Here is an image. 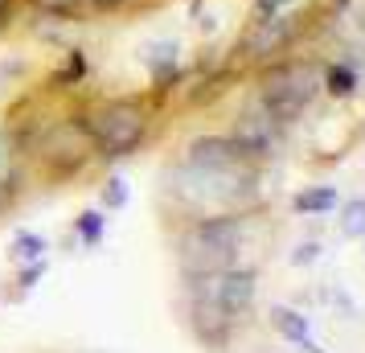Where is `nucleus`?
<instances>
[{
	"instance_id": "f257e3e1",
	"label": "nucleus",
	"mask_w": 365,
	"mask_h": 353,
	"mask_svg": "<svg viewBox=\"0 0 365 353\" xmlns=\"http://www.w3.org/2000/svg\"><path fill=\"white\" fill-rule=\"evenodd\" d=\"M263 168L250 160L234 165H177L165 173V198L173 202L177 218H214V214H255L259 205Z\"/></svg>"
},
{
	"instance_id": "f03ea898",
	"label": "nucleus",
	"mask_w": 365,
	"mask_h": 353,
	"mask_svg": "<svg viewBox=\"0 0 365 353\" xmlns=\"http://www.w3.org/2000/svg\"><path fill=\"white\" fill-rule=\"evenodd\" d=\"M74 111L91 135L95 160L111 165V160H123V156H132L135 148L148 144L160 103L152 95H103V99L78 103Z\"/></svg>"
},
{
	"instance_id": "7ed1b4c3",
	"label": "nucleus",
	"mask_w": 365,
	"mask_h": 353,
	"mask_svg": "<svg viewBox=\"0 0 365 353\" xmlns=\"http://www.w3.org/2000/svg\"><path fill=\"white\" fill-rule=\"evenodd\" d=\"M316 99H320V62L316 58L287 53V58H275V62L255 70L250 103L283 128H292L296 119L308 116Z\"/></svg>"
},
{
	"instance_id": "20e7f679",
	"label": "nucleus",
	"mask_w": 365,
	"mask_h": 353,
	"mask_svg": "<svg viewBox=\"0 0 365 353\" xmlns=\"http://www.w3.org/2000/svg\"><path fill=\"white\" fill-rule=\"evenodd\" d=\"M250 235V214H214L189 218L177 230V267L181 275H214L242 263V247Z\"/></svg>"
},
{
	"instance_id": "39448f33",
	"label": "nucleus",
	"mask_w": 365,
	"mask_h": 353,
	"mask_svg": "<svg viewBox=\"0 0 365 353\" xmlns=\"http://www.w3.org/2000/svg\"><path fill=\"white\" fill-rule=\"evenodd\" d=\"M320 17V9H308V13H283L275 21H259V25H247V34L234 41V62L242 70H259L267 62H275V58H287V53H296V46L308 37V29L316 25Z\"/></svg>"
},
{
	"instance_id": "423d86ee",
	"label": "nucleus",
	"mask_w": 365,
	"mask_h": 353,
	"mask_svg": "<svg viewBox=\"0 0 365 353\" xmlns=\"http://www.w3.org/2000/svg\"><path fill=\"white\" fill-rule=\"evenodd\" d=\"M185 280V312H189V324H193V337L210 349H222L234 337V324L238 320L217 304L214 287H210V275H181Z\"/></svg>"
},
{
	"instance_id": "0eeeda50",
	"label": "nucleus",
	"mask_w": 365,
	"mask_h": 353,
	"mask_svg": "<svg viewBox=\"0 0 365 353\" xmlns=\"http://www.w3.org/2000/svg\"><path fill=\"white\" fill-rule=\"evenodd\" d=\"M226 135L234 140V148L242 152L250 165L263 168L267 160H275V156H279L287 128H283V123H275L267 111H259V107L247 99V107L234 116V123H230V132H226Z\"/></svg>"
},
{
	"instance_id": "6e6552de",
	"label": "nucleus",
	"mask_w": 365,
	"mask_h": 353,
	"mask_svg": "<svg viewBox=\"0 0 365 353\" xmlns=\"http://www.w3.org/2000/svg\"><path fill=\"white\" fill-rule=\"evenodd\" d=\"M144 70H148V95L156 103H165L168 95H177L189 78L185 70V58H181V46L173 37H160L144 50Z\"/></svg>"
},
{
	"instance_id": "1a4fd4ad",
	"label": "nucleus",
	"mask_w": 365,
	"mask_h": 353,
	"mask_svg": "<svg viewBox=\"0 0 365 353\" xmlns=\"http://www.w3.org/2000/svg\"><path fill=\"white\" fill-rule=\"evenodd\" d=\"M210 287H214L217 304H222L234 320H242L250 308H255L259 275H255V267H247V263H234V267H226V271H214V275H210Z\"/></svg>"
},
{
	"instance_id": "9d476101",
	"label": "nucleus",
	"mask_w": 365,
	"mask_h": 353,
	"mask_svg": "<svg viewBox=\"0 0 365 353\" xmlns=\"http://www.w3.org/2000/svg\"><path fill=\"white\" fill-rule=\"evenodd\" d=\"M25 185H29V156L21 148L17 132L0 123V214L25 193Z\"/></svg>"
},
{
	"instance_id": "9b49d317",
	"label": "nucleus",
	"mask_w": 365,
	"mask_h": 353,
	"mask_svg": "<svg viewBox=\"0 0 365 353\" xmlns=\"http://www.w3.org/2000/svg\"><path fill=\"white\" fill-rule=\"evenodd\" d=\"M357 91H361V70L353 66L349 58H332V62L320 66V95L345 103V99H353Z\"/></svg>"
},
{
	"instance_id": "f8f14e48",
	"label": "nucleus",
	"mask_w": 365,
	"mask_h": 353,
	"mask_svg": "<svg viewBox=\"0 0 365 353\" xmlns=\"http://www.w3.org/2000/svg\"><path fill=\"white\" fill-rule=\"evenodd\" d=\"M271 329L283 337V341H292V345H299L304 353H324L320 345L312 341V320L304 317L299 308H287V304H275L271 308Z\"/></svg>"
},
{
	"instance_id": "ddd939ff",
	"label": "nucleus",
	"mask_w": 365,
	"mask_h": 353,
	"mask_svg": "<svg viewBox=\"0 0 365 353\" xmlns=\"http://www.w3.org/2000/svg\"><path fill=\"white\" fill-rule=\"evenodd\" d=\"M336 205H341V193L332 185H304L296 198H292V210H296L299 218H324Z\"/></svg>"
},
{
	"instance_id": "4468645a",
	"label": "nucleus",
	"mask_w": 365,
	"mask_h": 353,
	"mask_svg": "<svg viewBox=\"0 0 365 353\" xmlns=\"http://www.w3.org/2000/svg\"><path fill=\"white\" fill-rule=\"evenodd\" d=\"M86 74H91V58H86V50H66L62 53V62H58V70L50 74V91H74V86L86 83Z\"/></svg>"
},
{
	"instance_id": "2eb2a0df",
	"label": "nucleus",
	"mask_w": 365,
	"mask_h": 353,
	"mask_svg": "<svg viewBox=\"0 0 365 353\" xmlns=\"http://www.w3.org/2000/svg\"><path fill=\"white\" fill-rule=\"evenodd\" d=\"M21 9L37 13L41 21H86L91 9L83 0H21Z\"/></svg>"
},
{
	"instance_id": "dca6fc26",
	"label": "nucleus",
	"mask_w": 365,
	"mask_h": 353,
	"mask_svg": "<svg viewBox=\"0 0 365 353\" xmlns=\"http://www.w3.org/2000/svg\"><path fill=\"white\" fill-rule=\"evenodd\" d=\"M103 235H107V210L91 205V210H83V214L74 218V238L83 242L86 251H91V247H99Z\"/></svg>"
},
{
	"instance_id": "f3484780",
	"label": "nucleus",
	"mask_w": 365,
	"mask_h": 353,
	"mask_svg": "<svg viewBox=\"0 0 365 353\" xmlns=\"http://www.w3.org/2000/svg\"><path fill=\"white\" fill-rule=\"evenodd\" d=\"M46 251H50V242H46V235H37V230H21V235H13V242H9V255H13L17 263L46 259Z\"/></svg>"
},
{
	"instance_id": "a211bd4d",
	"label": "nucleus",
	"mask_w": 365,
	"mask_h": 353,
	"mask_svg": "<svg viewBox=\"0 0 365 353\" xmlns=\"http://www.w3.org/2000/svg\"><path fill=\"white\" fill-rule=\"evenodd\" d=\"M336 210H341V218H336L341 235L345 238H365V198H349V202H341Z\"/></svg>"
},
{
	"instance_id": "6ab92c4d",
	"label": "nucleus",
	"mask_w": 365,
	"mask_h": 353,
	"mask_svg": "<svg viewBox=\"0 0 365 353\" xmlns=\"http://www.w3.org/2000/svg\"><path fill=\"white\" fill-rule=\"evenodd\" d=\"M128 198H132L128 181H123V177H107V181H103V189H99V210L115 214V210H123V205H128Z\"/></svg>"
},
{
	"instance_id": "aec40b11",
	"label": "nucleus",
	"mask_w": 365,
	"mask_h": 353,
	"mask_svg": "<svg viewBox=\"0 0 365 353\" xmlns=\"http://www.w3.org/2000/svg\"><path fill=\"white\" fill-rule=\"evenodd\" d=\"M296 9V0H250L247 9V25H259V21H275L283 13H292Z\"/></svg>"
},
{
	"instance_id": "412c9836",
	"label": "nucleus",
	"mask_w": 365,
	"mask_h": 353,
	"mask_svg": "<svg viewBox=\"0 0 365 353\" xmlns=\"http://www.w3.org/2000/svg\"><path fill=\"white\" fill-rule=\"evenodd\" d=\"M91 9V17H119V13H132V9H144L152 0H83Z\"/></svg>"
},
{
	"instance_id": "4be33fe9",
	"label": "nucleus",
	"mask_w": 365,
	"mask_h": 353,
	"mask_svg": "<svg viewBox=\"0 0 365 353\" xmlns=\"http://www.w3.org/2000/svg\"><path fill=\"white\" fill-rule=\"evenodd\" d=\"M46 259H34V263H21V271H17V292H34L41 280H46Z\"/></svg>"
},
{
	"instance_id": "5701e85b",
	"label": "nucleus",
	"mask_w": 365,
	"mask_h": 353,
	"mask_svg": "<svg viewBox=\"0 0 365 353\" xmlns=\"http://www.w3.org/2000/svg\"><path fill=\"white\" fill-rule=\"evenodd\" d=\"M21 13H25V9H21V0H0V37L17 25Z\"/></svg>"
},
{
	"instance_id": "b1692460",
	"label": "nucleus",
	"mask_w": 365,
	"mask_h": 353,
	"mask_svg": "<svg viewBox=\"0 0 365 353\" xmlns=\"http://www.w3.org/2000/svg\"><path fill=\"white\" fill-rule=\"evenodd\" d=\"M316 259H320V242H312V238L299 242L296 251H292V263H296V267H308V263H316Z\"/></svg>"
},
{
	"instance_id": "393cba45",
	"label": "nucleus",
	"mask_w": 365,
	"mask_h": 353,
	"mask_svg": "<svg viewBox=\"0 0 365 353\" xmlns=\"http://www.w3.org/2000/svg\"><path fill=\"white\" fill-rule=\"evenodd\" d=\"M13 83V70H9V62H0V86Z\"/></svg>"
}]
</instances>
